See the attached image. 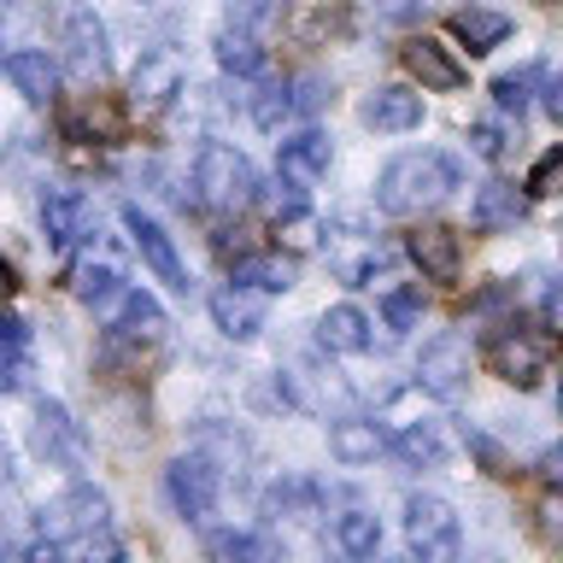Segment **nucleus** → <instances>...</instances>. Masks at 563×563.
Returning <instances> with one entry per match:
<instances>
[{
    "mask_svg": "<svg viewBox=\"0 0 563 563\" xmlns=\"http://www.w3.org/2000/svg\"><path fill=\"white\" fill-rule=\"evenodd\" d=\"M457 176L464 170H457L452 153H434V147L399 153V158H387L382 176H376V211L382 218H422V211H434L440 200H452Z\"/></svg>",
    "mask_w": 563,
    "mask_h": 563,
    "instance_id": "1",
    "label": "nucleus"
},
{
    "mask_svg": "<svg viewBox=\"0 0 563 563\" xmlns=\"http://www.w3.org/2000/svg\"><path fill=\"white\" fill-rule=\"evenodd\" d=\"M194 188H200V200L211 211H246L258 194V170L229 141H200V153H194Z\"/></svg>",
    "mask_w": 563,
    "mask_h": 563,
    "instance_id": "2",
    "label": "nucleus"
},
{
    "mask_svg": "<svg viewBox=\"0 0 563 563\" xmlns=\"http://www.w3.org/2000/svg\"><path fill=\"white\" fill-rule=\"evenodd\" d=\"M42 540L30 545L35 558H59V545L70 540H88V534H100V528H112V505H106V493L100 487H88L77 482L70 493H59L53 505H42Z\"/></svg>",
    "mask_w": 563,
    "mask_h": 563,
    "instance_id": "3",
    "label": "nucleus"
},
{
    "mask_svg": "<svg viewBox=\"0 0 563 563\" xmlns=\"http://www.w3.org/2000/svg\"><path fill=\"white\" fill-rule=\"evenodd\" d=\"M405 545H411L422 563H452L464 552L457 510L440 499V493H411V499H405Z\"/></svg>",
    "mask_w": 563,
    "mask_h": 563,
    "instance_id": "4",
    "label": "nucleus"
},
{
    "mask_svg": "<svg viewBox=\"0 0 563 563\" xmlns=\"http://www.w3.org/2000/svg\"><path fill=\"white\" fill-rule=\"evenodd\" d=\"M545 364H552V341H545L540 329H528V323H499L493 329V341H487V369L499 382L510 387H534L545 376Z\"/></svg>",
    "mask_w": 563,
    "mask_h": 563,
    "instance_id": "5",
    "label": "nucleus"
},
{
    "mask_svg": "<svg viewBox=\"0 0 563 563\" xmlns=\"http://www.w3.org/2000/svg\"><path fill=\"white\" fill-rule=\"evenodd\" d=\"M218 493H223V470H218L211 452L194 446V452H183V457L165 464V499L176 505V517L206 522L211 510H218Z\"/></svg>",
    "mask_w": 563,
    "mask_h": 563,
    "instance_id": "6",
    "label": "nucleus"
},
{
    "mask_svg": "<svg viewBox=\"0 0 563 563\" xmlns=\"http://www.w3.org/2000/svg\"><path fill=\"white\" fill-rule=\"evenodd\" d=\"M30 452L42 457L47 470H82L88 464V434L59 399H42L35 405V422H30Z\"/></svg>",
    "mask_w": 563,
    "mask_h": 563,
    "instance_id": "7",
    "label": "nucleus"
},
{
    "mask_svg": "<svg viewBox=\"0 0 563 563\" xmlns=\"http://www.w3.org/2000/svg\"><path fill=\"white\" fill-rule=\"evenodd\" d=\"M47 7H53V24H59L65 65L95 82L106 70V24L95 18V7H82V0H47Z\"/></svg>",
    "mask_w": 563,
    "mask_h": 563,
    "instance_id": "8",
    "label": "nucleus"
},
{
    "mask_svg": "<svg viewBox=\"0 0 563 563\" xmlns=\"http://www.w3.org/2000/svg\"><path fill=\"white\" fill-rule=\"evenodd\" d=\"M417 387L422 394H434V399H464V387H470V341L464 334H434L429 346H422V358H417Z\"/></svg>",
    "mask_w": 563,
    "mask_h": 563,
    "instance_id": "9",
    "label": "nucleus"
},
{
    "mask_svg": "<svg viewBox=\"0 0 563 563\" xmlns=\"http://www.w3.org/2000/svg\"><path fill=\"white\" fill-rule=\"evenodd\" d=\"M405 70L422 82V95H457L470 82V65L446 42H434V35H411L405 42Z\"/></svg>",
    "mask_w": 563,
    "mask_h": 563,
    "instance_id": "10",
    "label": "nucleus"
},
{
    "mask_svg": "<svg viewBox=\"0 0 563 563\" xmlns=\"http://www.w3.org/2000/svg\"><path fill=\"white\" fill-rule=\"evenodd\" d=\"M123 229H130L135 253L147 258V271L165 282V288H176V294H188V288H194L188 271H183V258H176V246H170V235L147 218V211H141V206H123Z\"/></svg>",
    "mask_w": 563,
    "mask_h": 563,
    "instance_id": "11",
    "label": "nucleus"
},
{
    "mask_svg": "<svg viewBox=\"0 0 563 563\" xmlns=\"http://www.w3.org/2000/svg\"><path fill=\"white\" fill-rule=\"evenodd\" d=\"M176 95H183V59H176L170 47L141 53V65L130 77V106H135V112H165Z\"/></svg>",
    "mask_w": 563,
    "mask_h": 563,
    "instance_id": "12",
    "label": "nucleus"
},
{
    "mask_svg": "<svg viewBox=\"0 0 563 563\" xmlns=\"http://www.w3.org/2000/svg\"><path fill=\"white\" fill-rule=\"evenodd\" d=\"M329 165H334V141L323 135V130H306V135H288L282 141V153H276V176L288 188H317L329 176Z\"/></svg>",
    "mask_w": 563,
    "mask_h": 563,
    "instance_id": "13",
    "label": "nucleus"
},
{
    "mask_svg": "<svg viewBox=\"0 0 563 563\" xmlns=\"http://www.w3.org/2000/svg\"><path fill=\"white\" fill-rule=\"evenodd\" d=\"M405 253H411V264L429 282H457V271H464V241H457V229H446V223H417L411 241H405Z\"/></svg>",
    "mask_w": 563,
    "mask_h": 563,
    "instance_id": "14",
    "label": "nucleus"
},
{
    "mask_svg": "<svg viewBox=\"0 0 563 563\" xmlns=\"http://www.w3.org/2000/svg\"><path fill=\"white\" fill-rule=\"evenodd\" d=\"M42 229H47V246L70 253L77 241L95 235V206H88L77 188H47L42 194Z\"/></svg>",
    "mask_w": 563,
    "mask_h": 563,
    "instance_id": "15",
    "label": "nucleus"
},
{
    "mask_svg": "<svg viewBox=\"0 0 563 563\" xmlns=\"http://www.w3.org/2000/svg\"><path fill=\"white\" fill-rule=\"evenodd\" d=\"M211 323H218L223 341H253L264 329V288L253 282H229V288L211 294Z\"/></svg>",
    "mask_w": 563,
    "mask_h": 563,
    "instance_id": "16",
    "label": "nucleus"
},
{
    "mask_svg": "<svg viewBox=\"0 0 563 563\" xmlns=\"http://www.w3.org/2000/svg\"><path fill=\"white\" fill-rule=\"evenodd\" d=\"M394 446V440H387V429L376 417H334L329 422V452H334V464H346V470H364V464H376V457Z\"/></svg>",
    "mask_w": 563,
    "mask_h": 563,
    "instance_id": "17",
    "label": "nucleus"
},
{
    "mask_svg": "<svg viewBox=\"0 0 563 563\" xmlns=\"http://www.w3.org/2000/svg\"><path fill=\"white\" fill-rule=\"evenodd\" d=\"M0 77H7L30 106H53V95H59V65L47 59V47H18V53H7V59H0Z\"/></svg>",
    "mask_w": 563,
    "mask_h": 563,
    "instance_id": "18",
    "label": "nucleus"
},
{
    "mask_svg": "<svg viewBox=\"0 0 563 563\" xmlns=\"http://www.w3.org/2000/svg\"><path fill=\"white\" fill-rule=\"evenodd\" d=\"M358 118L369 123V130H382V135H405V130H417V123H422V95H417V88L387 82V88H376V95H364Z\"/></svg>",
    "mask_w": 563,
    "mask_h": 563,
    "instance_id": "19",
    "label": "nucleus"
},
{
    "mask_svg": "<svg viewBox=\"0 0 563 563\" xmlns=\"http://www.w3.org/2000/svg\"><path fill=\"white\" fill-rule=\"evenodd\" d=\"M528 218V194H517L510 183H482L475 188V206H470V223L482 229V235H499V229H517Z\"/></svg>",
    "mask_w": 563,
    "mask_h": 563,
    "instance_id": "20",
    "label": "nucleus"
},
{
    "mask_svg": "<svg viewBox=\"0 0 563 563\" xmlns=\"http://www.w3.org/2000/svg\"><path fill=\"white\" fill-rule=\"evenodd\" d=\"M70 294L82 299V306H95V311H112L123 294H130V282H123V271L112 258H82L77 271H70Z\"/></svg>",
    "mask_w": 563,
    "mask_h": 563,
    "instance_id": "21",
    "label": "nucleus"
},
{
    "mask_svg": "<svg viewBox=\"0 0 563 563\" xmlns=\"http://www.w3.org/2000/svg\"><path fill=\"white\" fill-rule=\"evenodd\" d=\"M317 341H323V352H369L376 334H369V317L358 306H329L317 317Z\"/></svg>",
    "mask_w": 563,
    "mask_h": 563,
    "instance_id": "22",
    "label": "nucleus"
},
{
    "mask_svg": "<svg viewBox=\"0 0 563 563\" xmlns=\"http://www.w3.org/2000/svg\"><path fill=\"white\" fill-rule=\"evenodd\" d=\"M452 35H457L470 53H493V47L510 35V18L493 12V7H464V12H452Z\"/></svg>",
    "mask_w": 563,
    "mask_h": 563,
    "instance_id": "23",
    "label": "nucleus"
},
{
    "mask_svg": "<svg viewBox=\"0 0 563 563\" xmlns=\"http://www.w3.org/2000/svg\"><path fill=\"white\" fill-rule=\"evenodd\" d=\"M165 329V311H158L153 294H123L112 306V334H123V341H153V334Z\"/></svg>",
    "mask_w": 563,
    "mask_h": 563,
    "instance_id": "24",
    "label": "nucleus"
},
{
    "mask_svg": "<svg viewBox=\"0 0 563 563\" xmlns=\"http://www.w3.org/2000/svg\"><path fill=\"white\" fill-rule=\"evenodd\" d=\"M206 552L235 558V563H276L282 545L271 534H253V528H218V534H206Z\"/></svg>",
    "mask_w": 563,
    "mask_h": 563,
    "instance_id": "25",
    "label": "nucleus"
},
{
    "mask_svg": "<svg viewBox=\"0 0 563 563\" xmlns=\"http://www.w3.org/2000/svg\"><path fill=\"white\" fill-rule=\"evenodd\" d=\"M394 452L411 470H434V464H446V434H440V422H399Z\"/></svg>",
    "mask_w": 563,
    "mask_h": 563,
    "instance_id": "26",
    "label": "nucleus"
},
{
    "mask_svg": "<svg viewBox=\"0 0 563 563\" xmlns=\"http://www.w3.org/2000/svg\"><path fill=\"white\" fill-rule=\"evenodd\" d=\"M211 47H218V65L229 70V77H258V70H264V47L241 24H223Z\"/></svg>",
    "mask_w": 563,
    "mask_h": 563,
    "instance_id": "27",
    "label": "nucleus"
},
{
    "mask_svg": "<svg viewBox=\"0 0 563 563\" xmlns=\"http://www.w3.org/2000/svg\"><path fill=\"white\" fill-rule=\"evenodd\" d=\"M200 452L218 457L223 475H241L246 464H253V446H246V434H235L229 422H200Z\"/></svg>",
    "mask_w": 563,
    "mask_h": 563,
    "instance_id": "28",
    "label": "nucleus"
},
{
    "mask_svg": "<svg viewBox=\"0 0 563 563\" xmlns=\"http://www.w3.org/2000/svg\"><path fill=\"white\" fill-rule=\"evenodd\" d=\"M334 545H341L346 558H376L382 552V517L376 510H346V517L334 522Z\"/></svg>",
    "mask_w": 563,
    "mask_h": 563,
    "instance_id": "29",
    "label": "nucleus"
},
{
    "mask_svg": "<svg viewBox=\"0 0 563 563\" xmlns=\"http://www.w3.org/2000/svg\"><path fill=\"white\" fill-rule=\"evenodd\" d=\"M317 482H299V475H282L276 487H264V517H311L317 505Z\"/></svg>",
    "mask_w": 563,
    "mask_h": 563,
    "instance_id": "30",
    "label": "nucleus"
},
{
    "mask_svg": "<svg viewBox=\"0 0 563 563\" xmlns=\"http://www.w3.org/2000/svg\"><path fill=\"white\" fill-rule=\"evenodd\" d=\"M294 118V82H271V88H258V100H253V123L258 130H282V123Z\"/></svg>",
    "mask_w": 563,
    "mask_h": 563,
    "instance_id": "31",
    "label": "nucleus"
},
{
    "mask_svg": "<svg viewBox=\"0 0 563 563\" xmlns=\"http://www.w3.org/2000/svg\"><path fill=\"white\" fill-rule=\"evenodd\" d=\"M235 282H253V288H264V294H282V288H294V271H288V258H235Z\"/></svg>",
    "mask_w": 563,
    "mask_h": 563,
    "instance_id": "32",
    "label": "nucleus"
},
{
    "mask_svg": "<svg viewBox=\"0 0 563 563\" xmlns=\"http://www.w3.org/2000/svg\"><path fill=\"white\" fill-rule=\"evenodd\" d=\"M534 88H540V70L522 65V70H505V77L493 82V100H499V112H517L522 118V106L534 100Z\"/></svg>",
    "mask_w": 563,
    "mask_h": 563,
    "instance_id": "33",
    "label": "nucleus"
},
{
    "mask_svg": "<svg viewBox=\"0 0 563 563\" xmlns=\"http://www.w3.org/2000/svg\"><path fill=\"white\" fill-rule=\"evenodd\" d=\"M317 235H323V223H317L311 211H299V206H288V218H282V211H276V246L288 241L294 253H311V246H317Z\"/></svg>",
    "mask_w": 563,
    "mask_h": 563,
    "instance_id": "34",
    "label": "nucleus"
},
{
    "mask_svg": "<svg viewBox=\"0 0 563 563\" xmlns=\"http://www.w3.org/2000/svg\"><path fill=\"white\" fill-rule=\"evenodd\" d=\"M382 317H387V329H417L422 323V294L417 288H394V294H382Z\"/></svg>",
    "mask_w": 563,
    "mask_h": 563,
    "instance_id": "35",
    "label": "nucleus"
},
{
    "mask_svg": "<svg viewBox=\"0 0 563 563\" xmlns=\"http://www.w3.org/2000/svg\"><path fill=\"white\" fill-rule=\"evenodd\" d=\"M30 387V352L24 341H0V394H24Z\"/></svg>",
    "mask_w": 563,
    "mask_h": 563,
    "instance_id": "36",
    "label": "nucleus"
},
{
    "mask_svg": "<svg viewBox=\"0 0 563 563\" xmlns=\"http://www.w3.org/2000/svg\"><path fill=\"white\" fill-rule=\"evenodd\" d=\"M528 194H563V141L534 158V170H528Z\"/></svg>",
    "mask_w": 563,
    "mask_h": 563,
    "instance_id": "37",
    "label": "nucleus"
},
{
    "mask_svg": "<svg viewBox=\"0 0 563 563\" xmlns=\"http://www.w3.org/2000/svg\"><path fill=\"white\" fill-rule=\"evenodd\" d=\"M470 147L482 153V158H505L510 130H505V123H493V118H482V123H470Z\"/></svg>",
    "mask_w": 563,
    "mask_h": 563,
    "instance_id": "38",
    "label": "nucleus"
},
{
    "mask_svg": "<svg viewBox=\"0 0 563 563\" xmlns=\"http://www.w3.org/2000/svg\"><path fill=\"white\" fill-rule=\"evenodd\" d=\"M334 100V88L323 77H294V112H323Z\"/></svg>",
    "mask_w": 563,
    "mask_h": 563,
    "instance_id": "39",
    "label": "nucleus"
},
{
    "mask_svg": "<svg viewBox=\"0 0 563 563\" xmlns=\"http://www.w3.org/2000/svg\"><path fill=\"white\" fill-rule=\"evenodd\" d=\"M271 12H282V0H229V24H241V30L264 24Z\"/></svg>",
    "mask_w": 563,
    "mask_h": 563,
    "instance_id": "40",
    "label": "nucleus"
},
{
    "mask_svg": "<svg viewBox=\"0 0 563 563\" xmlns=\"http://www.w3.org/2000/svg\"><path fill=\"white\" fill-rule=\"evenodd\" d=\"M534 475H540V482L552 487V493H563V440H552V446L534 457Z\"/></svg>",
    "mask_w": 563,
    "mask_h": 563,
    "instance_id": "41",
    "label": "nucleus"
},
{
    "mask_svg": "<svg viewBox=\"0 0 563 563\" xmlns=\"http://www.w3.org/2000/svg\"><path fill=\"white\" fill-rule=\"evenodd\" d=\"M470 452H475V457H482V464H487V475H510V457H505L499 446H493L487 434H470Z\"/></svg>",
    "mask_w": 563,
    "mask_h": 563,
    "instance_id": "42",
    "label": "nucleus"
},
{
    "mask_svg": "<svg viewBox=\"0 0 563 563\" xmlns=\"http://www.w3.org/2000/svg\"><path fill=\"white\" fill-rule=\"evenodd\" d=\"M540 106H545V118L563 123V70H552V77L540 82Z\"/></svg>",
    "mask_w": 563,
    "mask_h": 563,
    "instance_id": "43",
    "label": "nucleus"
},
{
    "mask_svg": "<svg viewBox=\"0 0 563 563\" xmlns=\"http://www.w3.org/2000/svg\"><path fill=\"white\" fill-rule=\"evenodd\" d=\"M540 528H545V540H558V545H563V493L540 510Z\"/></svg>",
    "mask_w": 563,
    "mask_h": 563,
    "instance_id": "44",
    "label": "nucleus"
},
{
    "mask_svg": "<svg viewBox=\"0 0 563 563\" xmlns=\"http://www.w3.org/2000/svg\"><path fill=\"white\" fill-rule=\"evenodd\" d=\"M545 317H552V323H563V276L545 288Z\"/></svg>",
    "mask_w": 563,
    "mask_h": 563,
    "instance_id": "45",
    "label": "nucleus"
},
{
    "mask_svg": "<svg viewBox=\"0 0 563 563\" xmlns=\"http://www.w3.org/2000/svg\"><path fill=\"white\" fill-rule=\"evenodd\" d=\"M0 341H24V323H18V317H0Z\"/></svg>",
    "mask_w": 563,
    "mask_h": 563,
    "instance_id": "46",
    "label": "nucleus"
},
{
    "mask_svg": "<svg viewBox=\"0 0 563 563\" xmlns=\"http://www.w3.org/2000/svg\"><path fill=\"white\" fill-rule=\"evenodd\" d=\"M405 7H411V0H387V12H405Z\"/></svg>",
    "mask_w": 563,
    "mask_h": 563,
    "instance_id": "47",
    "label": "nucleus"
},
{
    "mask_svg": "<svg viewBox=\"0 0 563 563\" xmlns=\"http://www.w3.org/2000/svg\"><path fill=\"white\" fill-rule=\"evenodd\" d=\"M0 482H7V446H0Z\"/></svg>",
    "mask_w": 563,
    "mask_h": 563,
    "instance_id": "48",
    "label": "nucleus"
},
{
    "mask_svg": "<svg viewBox=\"0 0 563 563\" xmlns=\"http://www.w3.org/2000/svg\"><path fill=\"white\" fill-rule=\"evenodd\" d=\"M7 12H12V0H0V24H7Z\"/></svg>",
    "mask_w": 563,
    "mask_h": 563,
    "instance_id": "49",
    "label": "nucleus"
},
{
    "mask_svg": "<svg viewBox=\"0 0 563 563\" xmlns=\"http://www.w3.org/2000/svg\"><path fill=\"white\" fill-rule=\"evenodd\" d=\"M558 411H563V376H558Z\"/></svg>",
    "mask_w": 563,
    "mask_h": 563,
    "instance_id": "50",
    "label": "nucleus"
},
{
    "mask_svg": "<svg viewBox=\"0 0 563 563\" xmlns=\"http://www.w3.org/2000/svg\"><path fill=\"white\" fill-rule=\"evenodd\" d=\"M558 241H563V229H558Z\"/></svg>",
    "mask_w": 563,
    "mask_h": 563,
    "instance_id": "51",
    "label": "nucleus"
}]
</instances>
